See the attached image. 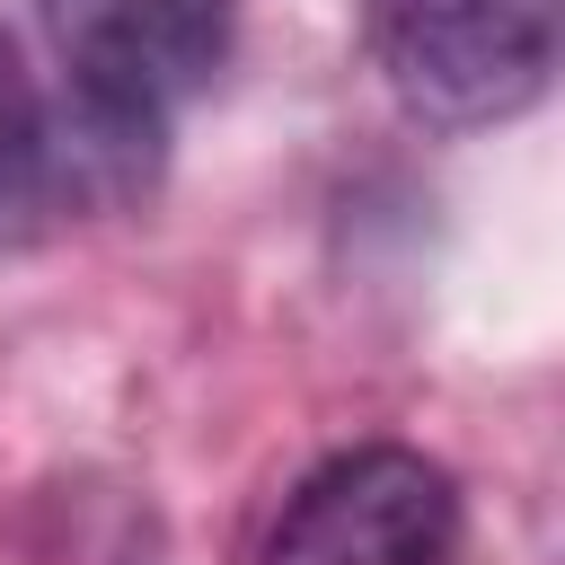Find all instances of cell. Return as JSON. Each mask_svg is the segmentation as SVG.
I'll return each instance as SVG.
<instances>
[{
	"label": "cell",
	"instance_id": "6da1fadb",
	"mask_svg": "<svg viewBox=\"0 0 565 565\" xmlns=\"http://www.w3.org/2000/svg\"><path fill=\"white\" fill-rule=\"evenodd\" d=\"M35 26L62 71L71 124L124 185L230 53V0H35Z\"/></svg>",
	"mask_w": 565,
	"mask_h": 565
},
{
	"label": "cell",
	"instance_id": "7a4b0ae2",
	"mask_svg": "<svg viewBox=\"0 0 565 565\" xmlns=\"http://www.w3.org/2000/svg\"><path fill=\"white\" fill-rule=\"evenodd\" d=\"M371 62L388 97L441 132L512 124L547 97L556 0H371Z\"/></svg>",
	"mask_w": 565,
	"mask_h": 565
},
{
	"label": "cell",
	"instance_id": "3957f363",
	"mask_svg": "<svg viewBox=\"0 0 565 565\" xmlns=\"http://www.w3.org/2000/svg\"><path fill=\"white\" fill-rule=\"evenodd\" d=\"M256 565H459V486L397 441L344 450L300 477Z\"/></svg>",
	"mask_w": 565,
	"mask_h": 565
},
{
	"label": "cell",
	"instance_id": "277c9868",
	"mask_svg": "<svg viewBox=\"0 0 565 565\" xmlns=\"http://www.w3.org/2000/svg\"><path fill=\"white\" fill-rule=\"evenodd\" d=\"M97 185H124V177L71 124V106L44 97L26 79V62L0 44V238H35L44 221H62Z\"/></svg>",
	"mask_w": 565,
	"mask_h": 565
}]
</instances>
